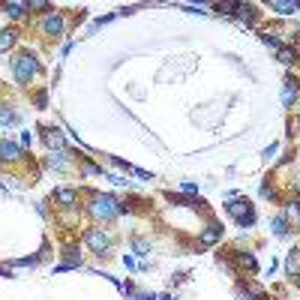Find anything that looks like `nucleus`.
<instances>
[{
  "label": "nucleus",
  "mask_w": 300,
  "mask_h": 300,
  "mask_svg": "<svg viewBox=\"0 0 300 300\" xmlns=\"http://www.w3.org/2000/svg\"><path fill=\"white\" fill-rule=\"evenodd\" d=\"M87 213L96 216V219H117L120 213H129V207L126 204H120L114 195H93L90 204H87Z\"/></svg>",
  "instance_id": "nucleus-1"
},
{
  "label": "nucleus",
  "mask_w": 300,
  "mask_h": 300,
  "mask_svg": "<svg viewBox=\"0 0 300 300\" xmlns=\"http://www.w3.org/2000/svg\"><path fill=\"white\" fill-rule=\"evenodd\" d=\"M12 72H15V81L18 84H30L33 75H39V63L33 54H18L12 60Z\"/></svg>",
  "instance_id": "nucleus-2"
},
{
  "label": "nucleus",
  "mask_w": 300,
  "mask_h": 300,
  "mask_svg": "<svg viewBox=\"0 0 300 300\" xmlns=\"http://www.w3.org/2000/svg\"><path fill=\"white\" fill-rule=\"evenodd\" d=\"M225 210H228V216H234V222H237L240 228L255 225V207L246 201V198H234L231 204H225Z\"/></svg>",
  "instance_id": "nucleus-3"
},
{
  "label": "nucleus",
  "mask_w": 300,
  "mask_h": 300,
  "mask_svg": "<svg viewBox=\"0 0 300 300\" xmlns=\"http://www.w3.org/2000/svg\"><path fill=\"white\" fill-rule=\"evenodd\" d=\"M84 243L90 246L96 255H105V252L111 249L114 240H111V234L105 231V228H87V231H84Z\"/></svg>",
  "instance_id": "nucleus-4"
},
{
  "label": "nucleus",
  "mask_w": 300,
  "mask_h": 300,
  "mask_svg": "<svg viewBox=\"0 0 300 300\" xmlns=\"http://www.w3.org/2000/svg\"><path fill=\"white\" fill-rule=\"evenodd\" d=\"M42 30L48 33V36H60V33L66 30V18H63V12H45V18H42Z\"/></svg>",
  "instance_id": "nucleus-5"
},
{
  "label": "nucleus",
  "mask_w": 300,
  "mask_h": 300,
  "mask_svg": "<svg viewBox=\"0 0 300 300\" xmlns=\"http://www.w3.org/2000/svg\"><path fill=\"white\" fill-rule=\"evenodd\" d=\"M0 159H3V162L24 159V147L21 144H12V141H0Z\"/></svg>",
  "instance_id": "nucleus-6"
},
{
  "label": "nucleus",
  "mask_w": 300,
  "mask_h": 300,
  "mask_svg": "<svg viewBox=\"0 0 300 300\" xmlns=\"http://www.w3.org/2000/svg\"><path fill=\"white\" fill-rule=\"evenodd\" d=\"M42 138H45V144H48L51 150H63V147H66L63 132H60L57 126H45V129H42Z\"/></svg>",
  "instance_id": "nucleus-7"
},
{
  "label": "nucleus",
  "mask_w": 300,
  "mask_h": 300,
  "mask_svg": "<svg viewBox=\"0 0 300 300\" xmlns=\"http://www.w3.org/2000/svg\"><path fill=\"white\" fill-rule=\"evenodd\" d=\"M297 96H300L297 81H294V78H285V84H282V105H285V108H291V105L297 102Z\"/></svg>",
  "instance_id": "nucleus-8"
},
{
  "label": "nucleus",
  "mask_w": 300,
  "mask_h": 300,
  "mask_svg": "<svg viewBox=\"0 0 300 300\" xmlns=\"http://www.w3.org/2000/svg\"><path fill=\"white\" fill-rule=\"evenodd\" d=\"M54 201L60 204V207H75L78 204V192L75 189H66V186H60V189H54Z\"/></svg>",
  "instance_id": "nucleus-9"
},
{
  "label": "nucleus",
  "mask_w": 300,
  "mask_h": 300,
  "mask_svg": "<svg viewBox=\"0 0 300 300\" xmlns=\"http://www.w3.org/2000/svg\"><path fill=\"white\" fill-rule=\"evenodd\" d=\"M222 240V225L219 222H207V228L201 231V243L204 246H213V243H219Z\"/></svg>",
  "instance_id": "nucleus-10"
},
{
  "label": "nucleus",
  "mask_w": 300,
  "mask_h": 300,
  "mask_svg": "<svg viewBox=\"0 0 300 300\" xmlns=\"http://www.w3.org/2000/svg\"><path fill=\"white\" fill-rule=\"evenodd\" d=\"M15 39H18V33H15L12 27H6V30H0V54H3V51H9V48L15 45Z\"/></svg>",
  "instance_id": "nucleus-11"
},
{
  "label": "nucleus",
  "mask_w": 300,
  "mask_h": 300,
  "mask_svg": "<svg viewBox=\"0 0 300 300\" xmlns=\"http://www.w3.org/2000/svg\"><path fill=\"white\" fill-rule=\"evenodd\" d=\"M45 162H48V168H57V171H63V168L69 165V159H66V153H63V150H57V153H51V156H48Z\"/></svg>",
  "instance_id": "nucleus-12"
},
{
  "label": "nucleus",
  "mask_w": 300,
  "mask_h": 300,
  "mask_svg": "<svg viewBox=\"0 0 300 300\" xmlns=\"http://www.w3.org/2000/svg\"><path fill=\"white\" fill-rule=\"evenodd\" d=\"M276 57H279V63L291 66V63H297V51H294V48H285V45H282V48L276 51Z\"/></svg>",
  "instance_id": "nucleus-13"
},
{
  "label": "nucleus",
  "mask_w": 300,
  "mask_h": 300,
  "mask_svg": "<svg viewBox=\"0 0 300 300\" xmlns=\"http://www.w3.org/2000/svg\"><path fill=\"white\" fill-rule=\"evenodd\" d=\"M270 225H273V234H276V237H285V234H288V216H285V213L276 216Z\"/></svg>",
  "instance_id": "nucleus-14"
},
{
  "label": "nucleus",
  "mask_w": 300,
  "mask_h": 300,
  "mask_svg": "<svg viewBox=\"0 0 300 300\" xmlns=\"http://www.w3.org/2000/svg\"><path fill=\"white\" fill-rule=\"evenodd\" d=\"M270 9H276V12H282V15H291V12H297V9H300V3H285V0H273Z\"/></svg>",
  "instance_id": "nucleus-15"
},
{
  "label": "nucleus",
  "mask_w": 300,
  "mask_h": 300,
  "mask_svg": "<svg viewBox=\"0 0 300 300\" xmlns=\"http://www.w3.org/2000/svg\"><path fill=\"white\" fill-rule=\"evenodd\" d=\"M234 258L243 264V267H249V270H258V261H255V255L252 252H234Z\"/></svg>",
  "instance_id": "nucleus-16"
},
{
  "label": "nucleus",
  "mask_w": 300,
  "mask_h": 300,
  "mask_svg": "<svg viewBox=\"0 0 300 300\" xmlns=\"http://www.w3.org/2000/svg\"><path fill=\"white\" fill-rule=\"evenodd\" d=\"M3 12L9 15V18H21V15L27 12V6L24 3H3Z\"/></svg>",
  "instance_id": "nucleus-17"
},
{
  "label": "nucleus",
  "mask_w": 300,
  "mask_h": 300,
  "mask_svg": "<svg viewBox=\"0 0 300 300\" xmlns=\"http://www.w3.org/2000/svg\"><path fill=\"white\" fill-rule=\"evenodd\" d=\"M261 42H264V45H267V48H273V51H279V48H282V42H279V39L273 36V33H270V30H264V33H261Z\"/></svg>",
  "instance_id": "nucleus-18"
},
{
  "label": "nucleus",
  "mask_w": 300,
  "mask_h": 300,
  "mask_svg": "<svg viewBox=\"0 0 300 300\" xmlns=\"http://www.w3.org/2000/svg\"><path fill=\"white\" fill-rule=\"evenodd\" d=\"M132 249H135L138 255H150V243L141 240V237H135V240H132Z\"/></svg>",
  "instance_id": "nucleus-19"
},
{
  "label": "nucleus",
  "mask_w": 300,
  "mask_h": 300,
  "mask_svg": "<svg viewBox=\"0 0 300 300\" xmlns=\"http://www.w3.org/2000/svg\"><path fill=\"white\" fill-rule=\"evenodd\" d=\"M81 174L84 177H96V174H102V168L93 165V162H81Z\"/></svg>",
  "instance_id": "nucleus-20"
},
{
  "label": "nucleus",
  "mask_w": 300,
  "mask_h": 300,
  "mask_svg": "<svg viewBox=\"0 0 300 300\" xmlns=\"http://www.w3.org/2000/svg\"><path fill=\"white\" fill-rule=\"evenodd\" d=\"M15 120H18V117H15V111H9L6 105H0V123H6V126H9V123H15Z\"/></svg>",
  "instance_id": "nucleus-21"
},
{
  "label": "nucleus",
  "mask_w": 300,
  "mask_h": 300,
  "mask_svg": "<svg viewBox=\"0 0 300 300\" xmlns=\"http://www.w3.org/2000/svg\"><path fill=\"white\" fill-rule=\"evenodd\" d=\"M33 102H36V108H45V105H48V93H45V90H39L36 96H33Z\"/></svg>",
  "instance_id": "nucleus-22"
},
{
  "label": "nucleus",
  "mask_w": 300,
  "mask_h": 300,
  "mask_svg": "<svg viewBox=\"0 0 300 300\" xmlns=\"http://www.w3.org/2000/svg\"><path fill=\"white\" fill-rule=\"evenodd\" d=\"M216 9H219V12H225V15H234L237 3H216Z\"/></svg>",
  "instance_id": "nucleus-23"
},
{
  "label": "nucleus",
  "mask_w": 300,
  "mask_h": 300,
  "mask_svg": "<svg viewBox=\"0 0 300 300\" xmlns=\"http://www.w3.org/2000/svg\"><path fill=\"white\" fill-rule=\"evenodd\" d=\"M183 192L186 195H198V186L195 183H183Z\"/></svg>",
  "instance_id": "nucleus-24"
},
{
  "label": "nucleus",
  "mask_w": 300,
  "mask_h": 300,
  "mask_svg": "<svg viewBox=\"0 0 300 300\" xmlns=\"http://www.w3.org/2000/svg\"><path fill=\"white\" fill-rule=\"evenodd\" d=\"M33 144V135L30 132H21V147H30Z\"/></svg>",
  "instance_id": "nucleus-25"
},
{
  "label": "nucleus",
  "mask_w": 300,
  "mask_h": 300,
  "mask_svg": "<svg viewBox=\"0 0 300 300\" xmlns=\"http://www.w3.org/2000/svg\"><path fill=\"white\" fill-rule=\"evenodd\" d=\"M276 150H279V144H270V147H267V150H264V159H270V156H273V153H276Z\"/></svg>",
  "instance_id": "nucleus-26"
},
{
  "label": "nucleus",
  "mask_w": 300,
  "mask_h": 300,
  "mask_svg": "<svg viewBox=\"0 0 300 300\" xmlns=\"http://www.w3.org/2000/svg\"><path fill=\"white\" fill-rule=\"evenodd\" d=\"M123 264H126V267L132 270V267H135V258H132V255H123Z\"/></svg>",
  "instance_id": "nucleus-27"
}]
</instances>
